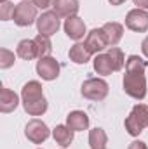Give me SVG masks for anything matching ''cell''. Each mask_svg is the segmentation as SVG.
<instances>
[{
  "instance_id": "obj_19",
  "label": "cell",
  "mask_w": 148,
  "mask_h": 149,
  "mask_svg": "<svg viewBox=\"0 0 148 149\" xmlns=\"http://www.w3.org/2000/svg\"><path fill=\"white\" fill-rule=\"evenodd\" d=\"M108 144V137H106V132L99 127L92 128L89 132V146L91 149H106Z\"/></svg>"
},
{
  "instance_id": "obj_13",
  "label": "cell",
  "mask_w": 148,
  "mask_h": 149,
  "mask_svg": "<svg viewBox=\"0 0 148 149\" xmlns=\"http://www.w3.org/2000/svg\"><path fill=\"white\" fill-rule=\"evenodd\" d=\"M101 28H103V31H105L108 47H115V45L122 40V37H124V26H122L120 23H115V21L105 23Z\"/></svg>"
},
{
  "instance_id": "obj_10",
  "label": "cell",
  "mask_w": 148,
  "mask_h": 149,
  "mask_svg": "<svg viewBox=\"0 0 148 149\" xmlns=\"http://www.w3.org/2000/svg\"><path fill=\"white\" fill-rule=\"evenodd\" d=\"M85 47L91 54H101L106 47H108V42H106V37H105V31L103 28H94L87 33L85 37Z\"/></svg>"
},
{
  "instance_id": "obj_21",
  "label": "cell",
  "mask_w": 148,
  "mask_h": 149,
  "mask_svg": "<svg viewBox=\"0 0 148 149\" xmlns=\"http://www.w3.org/2000/svg\"><path fill=\"white\" fill-rule=\"evenodd\" d=\"M33 40H35V43H37L38 59L51 56V52H52V42H51V37H45V35H40V33H38Z\"/></svg>"
},
{
  "instance_id": "obj_23",
  "label": "cell",
  "mask_w": 148,
  "mask_h": 149,
  "mask_svg": "<svg viewBox=\"0 0 148 149\" xmlns=\"http://www.w3.org/2000/svg\"><path fill=\"white\" fill-rule=\"evenodd\" d=\"M16 61V56L14 52H11L9 49H0V68L2 70H7L14 64Z\"/></svg>"
},
{
  "instance_id": "obj_12",
  "label": "cell",
  "mask_w": 148,
  "mask_h": 149,
  "mask_svg": "<svg viewBox=\"0 0 148 149\" xmlns=\"http://www.w3.org/2000/svg\"><path fill=\"white\" fill-rule=\"evenodd\" d=\"M80 9L78 0H54L52 2V10L59 16V17H73L77 16Z\"/></svg>"
},
{
  "instance_id": "obj_28",
  "label": "cell",
  "mask_w": 148,
  "mask_h": 149,
  "mask_svg": "<svg viewBox=\"0 0 148 149\" xmlns=\"http://www.w3.org/2000/svg\"><path fill=\"white\" fill-rule=\"evenodd\" d=\"M134 5H138V9H148V0H132Z\"/></svg>"
},
{
  "instance_id": "obj_3",
  "label": "cell",
  "mask_w": 148,
  "mask_h": 149,
  "mask_svg": "<svg viewBox=\"0 0 148 149\" xmlns=\"http://www.w3.org/2000/svg\"><path fill=\"white\" fill-rule=\"evenodd\" d=\"M124 127H125L129 135L138 137L145 130V127H148V106L147 104H136L131 109L129 116L125 118Z\"/></svg>"
},
{
  "instance_id": "obj_7",
  "label": "cell",
  "mask_w": 148,
  "mask_h": 149,
  "mask_svg": "<svg viewBox=\"0 0 148 149\" xmlns=\"http://www.w3.org/2000/svg\"><path fill=\"white\" fill-rule=\"evenodd\" d=\"M61 23H59V16L54 10H45L42 16H38L37 19V30L40 35L45 37H52L54 33H58Z\"/></svg>"
},
{
  "instance_id": "obj_20",
  "label": "cell",
  "mask_w": 148,
  "mask_h": 149,
  "mask_svg": "<svg viewBox=\"0 0 148 149\" xmlns=\"http://www.w3.org/2000/svg\"><path fill=\"white\" fill-rule=\"evenodd\" d=\"M92 64H94V71L98 74H101V76H106V74L113 73V66L110 63L108 54H96Z\"/></svg>"
},
{
  "instance_id": "obj_8",
  "label": "cell",
  "mask_w": 148,
  "mask_h": 149,
  "mask_svg": "<svg viewBox=\"0 0 148 149\" xmlns=\"http://www.w3.org/2000/svg\"><path fill=\"white\" fill-rule=\"evenodd\" d=\"M59 71H61V66L59 63L52 57V56H47V57H42L37 61V74L45 80V81H52L59 76Z\"/></svg>"
},
{
  "instance_id": "obj_2",
  "label": "cell",
  "mask_w": 148,
  "mask_h": 149,
  "mask_svg": "<svg viewBox=\"0 0 148 149\" xmlns=\"http://www.w3.org/2000/svg\"><path fill=\"white\" fill-rule=\"evenodd\" d=\"M21 101L23 108L30 116H42L47 111V99L44 95L42 85L37 80H32L23 85L21 88Z\"/></svg>"
},
{
  "instance_id": "obj_9",
  "label": "cell",
  "mask_w": 148,
  "mask_h": 149,
  "mask_svg": "<svg viewBox=\"0 0 148 149\" xmlns=\"http://www.w3.org/2000/svg\"><path fill=\"white\" fill-rule=\"evenodd\" d=\"M125 26L136 33L148 31V12H145L143 9H138V7L129 10L125 16Z\"/></svg>"
},
{
  "instance_id": "obj_6",
  "label": "cell",
  "mask_w": 148,
  "mask_h": 149,
  "mask_svg": "<svg viewBox=\"0 0 148 149\" xmlns=\"http://www.w3.org/2000/svg\"><path fill=\"white\" fill-rule=\"evenodd\" d=\"M25 135H26V139H28L30 142H33V144H42V142H45L47 137L51 135V130H49V127H47L42 120L33 118V120H30V121L26 123V127H25Z\"/></svg>"
},
{
  "instance_id": "obj_30",
  "label": "cell",
  "mask_w": 148,
  "mask_h": 149,
  "mask_svg": "<svg viewBox=\"0 0 148 149\" xmlns=\"http://www.w3.org/2000/svg\"><path fill=\"white\" fill-rule=\"evenodd\" d=\"M2 2H5V0H2Z\"/></svg>"
},
{
  "instance_id": "obj_18",
  "label": "cell",
  "mask_w": 148,
  "mask_h": 149,
  "mask_svg": "<svg viewBox=\"0 0 148 149\" xmlns=\"http://www.w3.org/2000/svg\"><path fill=\"white\" fill-rule=\"evenodd\" d=\"M68 56H70V61H73L75 64H85V63H89V59H91L92 54L87 50L85 43H78L77 42L73 47H70Z\"/></svg>"
},
{
  "instance_id": "obj_16",
  "label": "cell",
  "mask_w": 148,
  "mask_h": 149,
  "mask_svg": "<svg viewBox=\"0 0 148 149\" xmlns=\"http://www.w3.org/2000/svg\"><path fill=\"white\" fill-rule=\"evenodd\" d=\"M16 54L25 59V61H32V59H38V50H37V43L35 40H30V38H25L18 43V49H16Z\"/></svg>"
},
{
  "instance_id": "obj_17",
  "label": "cell",
  "mask_w": 148,
  "mask_h": 149,
  "mask_svg": "<svg viewBox=\"0 0 148 149\" xmlns=\"http://www.w3.org/2000/svg\"><path fill=\"white\" fill-rule=\"evenodd\" d=\"M52 137L56 144H59L61 148H68L73 142V130L68 125H56V128L52 130Z\"/></svg>"
},
{
  "instance_id": "obj_29",
  "label": "cell",
  "mask_w": 148,
  "mask_h": 149,
  "mask_svg": "<svg viewBox=\"0 0 148 149\" xmlns=\"http://www.w3.org/2000/svg\"><path fill=\"white\" fill-rule=\"evenodd\" d=\"M108 2H110L111 5H122V3H124L125 0H108Z\"/></svg>"
},
{
  "instance_id": "obj_1",
  "label": "cell",
  "mask_w": 148,
  "mask_h": 149,
  "mask_svg": "<svg viewBox=\"0 0 148 149\" xmlns=\"http://www.w3.org/2000/svg\"><path fill=\"white\" fill-rule=\"evenodd\" d=\"M147 68L148 61L136 54L125 59V74L122 80L124 92L136 101H143L147 97V76H145Z\"/></svg>"
},
{
  "instance_id": "obj_26",
  "label": "cell",
  "mask_w": 148,
  "mask_h": 149,
  "mask_svg": "<svg viewBox=\"0 0 148 149\" xmlns=\"http://www.w3.org/2000/svg\"><path fill=\"white\" fill-rule=\"evenodd\" d=\"M127 149H148V146L145 144V142H141V141H134V142L129 144Z\"/></svg>"
},
{
  "instance_id": "obj_5",
  "label": "cell",
  "mask_w": 148,
  "mask_h": 149,
  "mask_svg": "<svg viewBox=\"0 0 148 149\" xmlns=\"http://www.w3.org/2000/svg\"><path fill=\"white\" fill-rule=\"evenodd\" d=\"M14 23L18 26H30L33 23H37V5L33 2H28V0H23L16 5L14 9V16H12Z\"/></svg>"
},
{
  "instance_id": "obj_11",
  "label": "cell",
  "mask_w": 148,
  "mask_h": 149,
  "mask_svg": "<svg viewBox=\"0 0 148 149\" xmlns=\"http://www.w3.org/2000/svg\"><path fill=\"white\" fill-rule=\"evenodd\" d=\"M63 28H65L66 37L75 40V42H78L80 38H84V35H85V23H84V19H80L78 16H73V17L65 19Z\"/></svg>"
},
{
  "instance_id": "obj_25",
  "label": "cell",
  "mask_w": 148,
  "mask_h": 149,
  "mask_svg": "<svg viewBox=\"0 0 148 149\" xmlns=\"http://www.w3.org/2000/svg\"><path fill=\"white\" fill-rule=\"evenodd\" d=\"M35 5H37V9H47V7H51L52 5V2L54 0H32Z\"/></svg>"
},
{
  "instance_id": "obj_22",
  "label": "cell",
  "mask_w": 148,
  "mask_h": 149,
  "mask_svg": "<svg viewBox=\"0 0 148 149\" xmlns=\"http://www.w3.org/2000/svg\"><path fill=\"white\" fill-rule=\"evenodd\" d=\"M108 57H110V63L113 66V71H120L125 64V57H124V52L118 49V47H108Z\"/></svg>"
},
{
  "instance_id": "obj_14",
  "label": "cell",
  "mask_w": 148,
  "mask_h": 149,
  "mask_svg": "<svg viewBox=\"0 0 148 149\" xmlns=\"http://www.w3.org/2000/svg\"><path fill=\"white\" fill-rule=\"evenodd\" d=\"M19 104V97L16 92H12L7 87H2L0 92V111L2 113H12Z\"/></svg>"
},
{
  "instance_id": "obj_4",
  "label": "cell",
  "mask_w": 148,
  "mask_h": 149,
  "mask_svg": "<svg viewBox=\"0 0 148 149\" xmlns=\"http://www.w3.org/2000/svg\"><path fill=\"white\" fill-rule=\"evenodd\" d=\"M108 90L110 87L103 78H87L80 88L82 95L89 101H103L108 95Z\"/></svg>"
},
{
  "instance_id": "obj_27",
  "label": "cell",
  "mask_w": 148,
  "mask_h": 149,
  "mask_svg": "<svg viewBox=\"0 0 148 149\" xmlns=\"http://www.w3.org/2000/svg\"><path fill=\"white\" fill-rule=\"evenodd\" d=\"M141 52H143V56L148 59V37H145L143 42H141Z\"/></svg>"
},
{
  "instance_id": "obj_24",
  "label": "cell",
  "mask_w": 148,
  "mask_h": 149,
  "mask_svg": "<svg viewBox=\"0 0 148 149\" xmlns=\"http://www.w3.org/2000/svg\"><path fill=\"white\" fill-rule=\"evenodd\" d=\"M14 3H11L9 0H5V2H2L0 3V19L2 21H9V19H12V16H14Z\"/></svg>"
},
{
  "instance_id": "obj_15",
  "label": "cell",
  "mask_w": 148,
  "mask_h": 149,
  "mask_svg": "<svg viewBox=\"0 0 148 149\" xmlns=\"http://www.w3.org/2000/svg\"><path fill=\"white\" fill-rule=\"evenodd\" d=\"M66 125L73 130V132H84L89 128V116L84 111H72L66 116Z\"/></svg>"
}]
</instances>
